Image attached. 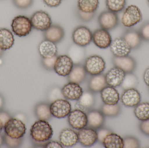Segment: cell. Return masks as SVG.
<instances>
[{
	"label": "cell",
	"mask_w": 149,
	"mask_h": 148,
	"mask_svg": "<svg viewBox=\"0 0 149 148\" xmlns=\"http://www.w3.org/2000/svg\"><path fill=\"white\" fill-rule=\"evenodd\" d=\"M53 134L52 127L45 120L37 121L31 128V136L34 140L38 142L49 140L52 137Z\"/></svg>",
	"instance_id": "6da1fadb"
},
{
	"label": "cell",
	"mask_w": 149,
	"mask_h": 148,
	"mask_svg": "<svg viewBox=\"0 0 149 148\" xmlns=\"http://www.w3.org/2000/svg\"><path fill=\"white\" fill-rule=\"evenodd\" d=\"M12 31L19 37L27 36L32 30V25L30 19L24 15L14 17L11 24Z\"/></svg>",
	"instance_id": "7a4b0ae2"
},
{
	"label": "cell",
	"mask_w": 149,
	"mask_h": 148,
	"mask_svg": "<svg viewBox=\"0 0 149 148\" xmlns=\"http://www.w3.org/2000/svg\"><path fill=\"white\" fill-rule=\"evenodd\" d=\"M141 11L136 5L128 6L123 14L121 22L124 27L130 28L140 23L142 20Z\"/></svg>",
	"instance_id": "3957f363"
},
{
	"label": "cell",
	"mask_w": 149,
	"mask_h": 148,
	"mask_svg": "<svg viewBox=\"0 0 149 148\" xmlns=\"http://www.w3.org/2000/svg\"><path fill=\"white\" fill-rule=\"evenodd\" d=\"M3 127L6 135L13 139H20L26 133L25 124L20 120L15 118H10Z\"/></svg>",
	"instance_id": "277c9868"
},
{
	"label": "cell",
	"mask_w": 149,
	"mask_h": 148,
	"mask_svg": "<svg viewBox=\"0 0 149 148\" xmlns=\"http://www.w3.org/2000/svg\"><path fill=\"white\" fill-rule=\"evenodd\" d=\"M84 67L87 73L91 75H97L103 72L106 68V63L101 56L95 55L86 59Z\"/></svg>",
	"instance_id": "5b68a950"
},
{
	"label": "cell",
	"mask_w": 149,
	"mask_h": 148,
	"mask_svg": "<svg viewBox=\"0 0 149 148\" xmlns=\"http://www.w3.org/2000/svg\"><path fill=\"white\" fill-rule=\"evenodd\" d=\"M30 20L33 28L40 31H45L52 25L50 16L43 10L36 11L31 16Z\"/></svg>",
	"instance_id": "8992f818"
},
{
	"label": "cell",
	"mask_w": 149,
	"mask_h": 148,
	"mask_svg": "<svg viewBox=\"0 0 149 148\" xmlns=\"http://www.w3.org/2000/svg\"><path fill=\"white\" fill-rule=\"evenodd\" d=\"M72 39L74 44L80 47H86L92 41L93 33L87 27L79 26L72 32Z\"/></svg>",
	"instance_id": "52a82bcc"
},
{
	"label": "cell",
	"mask_w": 149,
	"mask_h": 148,
	"mask_svg": "<svg viewBox=\"0 0 149 148\" xmlns=\"http://www.w3.org/2000/svg\"><path fill=\"white\" fill-rule=\"evenodd\" d=\"M52 115L61 119L69 115L71 111V105L69 101L63 99L54 101L50 105Z\"/></svg>",
	"instance_id": "ba28073f"
},
{
	"label": "cell",
	"mask_w": 149,
	"mask_h": 148,
	"mask_svg": "<svg viewBox=\"0 0 149 148\" xmlns=\"http://www.w3.org/2000/svg\"><path fill=\"white\" fill-rule=\"evenodd\" d=\"M73 63L72 59L69 56L60 55L57 57L53 70L58 75L67 76L73 68Z\"/></svg>",
	"instance_id": "9c48e42d"
},
{
	"label": "cell",
	"mask_w": 149,
	"mask_h": 148,
	"mask_svg": "<svg viewBox=\"0 0 149 148\" xmlns=\"http://www.w3.org/2000/svg\"><path fill=\"white\" fill-rule=\"evenodd\" d=\"M98 22L102 28L109 30L117 26L119 18L117 14L108 10L102 12L98 17Z\"/></svg>",
	"instance_id": "30bf717a"
},
{
	"label": "cell",
	"mask_w": 149,
	"mask_h": 148,
	"mask_svg": "<svg viewBox=\"0 0 149 148\" xmlns=\"http://www.w3.org/2000/svg\"><path fill=\"white\" fill-rule=\"evenodd\" d=\"M109 47L112 54L117 57L128 56L132 50L130 46L122 37L116 38L112 41Z\"/></svg>",
	"instance_id": "8fae6325"
},
{
	"label": "cell",
	"mask_w": 149,
	"mask_h": 148,
	"mask_svg": "<svg viewBox=\"0 0 149 148\" xmlns=\"http://www.w3.org/2000/svg\"><path fill=\"white\" fill-rule=\"evenodd\" d=\"M125 75L126 73L124 71L115 66L109 70L105 75L107 85L114 88L120 86Z\"/></svg>",
	"instance_id": "7c38bea8"
},
{
	"label": "cell",
	"mask_w": 149,
	"mask_h": 148,
	"mask_svg": "<svg viewBox=\"0 0 149 148\" xmlns=\"http://www.w3.org/2000/svg\"><path fill=\"white\" fill-rule=\"evenodd\" d=\"M93 42L100 49H106L110 46L112 39L108 30L101 28L95 30L93 33Z\"/></svg>",
	"instance_id": "4fadbf2b"
},
{
	"label": "cell",
	"mask_w": 149,
	"mask_h": 148,
	"mask_svg": "<svg viewBox=\"0 0 149 148\" xmlns=\"http://www.w3.org/2000/svg\"><path fill=\"white\" fill-rule=\"evenodd\" d=\"M68 122L73 128L80 130L87 125V115L83 111L75 109L69 114Z\"/></svg>",
	"instance_id": "5bb4252c"
},
{
	"label": "cell",
	"mask_w": 149,
	"mask_h": 148,
	"mask_svg": "<svg viewBox=\"0 0 149 148\" xmlns=\"http://www.w3.org/2000/svg\"><path fill=\"white\" fill-rule=\"evenodd\" d=\"M78 141L85 147H91L98 140V134L92 128H84L80 129L78 133Z\"/></svg>",
	"instance_id": "9a60e30c"
},
{
	"label": "cell",
	"mask_w": 149,
	"mask_h": 148,
	"mask_svg": "<svg viewBox=\"0 0 149 148\" xmlns=\"http://www.w3.org/2000/svg\"><path fill=\"white\" fill-rule=\"evenodd\" d=\"M61 92L65 98L71 101L79 100L83 93L78 83L70 82L63 87Z\"/></svg>",
	"instance_id": "2e32d148"
},
{
	"label": "cell",
	"mask_w": 149,
	"mask_h": 148,
	"mask_svg": "<svg viewBox=\"0 0 149 148\" xmlns=\"http://www.w3.org/2000/svg\"><path fill=\"white\" fill-rule=\"evenodd\" d=\"M121 102L127 107H134L139 104L141 96L139 91L135 88L126 89L122 95Z\"/></svg>",
	"instance_id": "e0dca14e"
},
{
	"label": "cell",
	"mask_w": 149,
	"mask_h": 148,
	"mask_svg": "<svg viewBox=\"0 0 149 148\" xmlns=\"http://www.w3.org/2000/svg\"><path fill=\"white\" fill-rule=\"evenodd\" d=\"M113 63L115 67L120 68L125 73H132L136 67L135 60L129 56L117 57L114 56L113 59Z\"/></svg>",
	"instance_id": "ac0fdd59"
},
{
	"label": "cell",
	"mask_w": 149,
	"mask_h": 148,
	"mask_svg": "<svg viewBox=\"0 0 149 148\" xmlns=\"http://www.w3.org/2000/svg\"><path fill=\"white\" fill-rule=\"evenodd\" d=\"M44 32V35L45 40L50 41L56 44L61 41L64 37V30L58 25H52Z\"/></svg>",
	"instance_id": "d6986e66"
},
{
	"label": "cell",
	"mask_w": 149,
	"mask_h": 148,
	"mask_svg": "<svg viewBox=\"0 0 149 148\" xmlns=\"http://www.w3.org/2000/svg\"><path fill=\"white\" fill-rule=\"evenodd\" d=\"M101 92V97L105 104L116 105L120 100L119 94L114 87L107 86Z\"/></svg>",
	"instance_id": "ffe728a7"
},
{
	"label": "cell",
	"mask_w": 149,
	"mask_h": 148,
	"mask_svg": "<svg viewBox=\"0 0 149 148\" xmlns=\"http://www.w3.org/2000/svg\"><path fill=\"white\" fill-rule=\"evenodd\" d=\"M38 50L42 58H47L56 55L58 49L56 43L45 39L39 43Z\"/></svg>",
	"instance_id": "44dd1931"
},
{
	"label": "cell",
	"mask_w": 149,
	"mask_h": 148,
	"mask_svg": "<svg viewBox=\"0 0 149 148\" xmlns=\"http://www.w3.org/2000/svg\"><path fill=\"white\" fill-rule=\"evenodd\" d=\"M132 50L137 49L141 45L142 39L139 31L135 30H127L122 36Z\"/></svg>",
	"instance_id": "7402d4cb"
},
{
	"label": "cell",
	"mask_w": 149,
	"mask_h": 148,
	"mask_svg": "<svg viewBox=\"0 0 149 148\" xmlns=\"http://www.w3.org/2000/svg\"><path fill=\"white\" fill-rule=\"evenodd\" d=\"M60 142L65 147H71L78 142V134L71 129H63L59 135Z\"/></svg>",
	"instance_id": "603a6c76"
},
{
	"label": "cell",
	"mask_w": 149,
	"mask_h": 148,
	"mask_svg": "<svg viewBox=\"0 0 149 148\" xmlns=\"http://www.w3.org/2000/svg\"><path fill=\"white\" fill-rule=\"evenodd\" d=\"M15 43V38L11 31L5 28H0V49L3 51L10 49Z\"/></svg>",
	"instance_id": "cb8c5ba5"
},
{
	"label": "cell",
	"mask_w": 149,
	"mask_h": 148,
	"mask_svg": "<svg viewBox=\"0 0 149 148\" xmlns=\"http://www.w3.org/2000/svg\"><path fill=\"white\" fill-rule=\"evenodd\" d=\"M106 148H123V139L120 136L114 133H110L105 137L102 141Z\"/></svg>",
	"instance_id": "d4e9b609"
},
{
	"label": "cell",
	"mask_w": 149,
	"mask_h": 148,
	"mask_svg": "<svg viewBox=\"0 0 149 148\" xmlns=\"http://www.w3.org/2000/svg\"><path fill=\"white\" fill-rule=\"evenodd\" d=\"M86 73L84 66L76 65L73 66L72 70L68 75V79L70 82L75 83L79 84L85 80Z\"/></svg>",
	"instance_id": "484cf974"
},
{
	"label": "cell",
	"mask_w": 149,
	"mask_h": 148,
	"mask_svg": "<svg viewBox=\"0 0 149 148\" xmlns=\"http://www.w3.org/2000/svg\"><path fill=\"white\" fill-rule=\"evenodd\" d=\"M99 4V0H78L79 10L85 13L95 12Z\"/></svg>",
	"instance_id": "4316f807"
},
{
	"label": "cell",
	"mask_w": 149,
	"mask_h": 148,
	"mask_svg": "<svg viewBox=\"0 0 149 148\" xmlns=\"http://www.w3.org/2000/svg\"><path fill=\"white\" fill-rule=\"evenodd\" d=\"M88 124L92 128L97 129L102 126L104 121L102 114L99 111H92L87 115Z\"/></svg>",
	"instance_id": "83f0119b"
},
{
	"label": "cell",
	"mask_w": 149,
	"mask_h": 148,
	"mask_svg": "<svg viewBox=\"0 0 149 148\" xmlns=\"http://www.w3.org/2000/svg\"><path fill=\"white\" fill-rule=\"evenodd\" d=\"M107 85L105 76L101 74L94 76L89 82V88L94 92L101 91Z\"/></svg>",
	"instance_id": "f1b7e54d"
},
{
	"label": "cell",
	"mask_w": 149,
	"mask_h": 148,
	"mask_svg": "<svg viewBox=\"0 0 149 148\" xmlns=\"http://www.w3.org/2000/svg\"><path fill=\"white\" fill-rule=\"evenodd\" d=\"M134 113L140 120L145 121L149 119V103H139L135 106Z\"/></svg>",
	"instance_id": "f546056e"
},
{
	"label": "cell",
	"mask_w": 149,
	"mask_h": 148,
	"mask_svg": "<svg viewBox=\"0 0 149 148\" xmlns=\"http://www.w3.org/2000/svg\"><path fill=\"white\" fill-rule=\"evenodd\" d=\"M36 113L39 120H47L51 116L50 106L48 104L42 103L37 106Z\"/></svg>",
	"instance_id": "4dcf8cb0"
},
{
	"label": "cell",
	"mask_w": 149,
	"mask_h": 148,
	"mask_svg": "<svg viewBox=\"0 0 149 148\" xmlns=\"http://www.w3.org/2000/svg\"><path fill=\"white\" fill-rule=\"evenodd\" d=\"M126 2L127 0H106V6L108 10L118 13L124 8Z\"/></svg>",
	"instance_id": "1f68e13d"
},
{
	"label": "cell",
	"mask_w": 149,
	"mask_h": 148,
	"mask_svg": "<svg viewBox=\"0 0 149 148\" xmlns=\"http://www.w3.org/2000/svg\"><path fill=\"white\" fill-rule=\"evenodd\" d=\"M138 83V79L136 76L132 73H126L125 78L122 83V87L126 89L134 88Z\"/></svg>",
	"instance_id": "d6a6232c"
},
{
	"label": "cell",
	"mask_w": 149,
	"mask_h": 148,
	"mask_svg": "<svg viewBox=\"0 0 149 148\" xmlns=\"http://www.w3.org/2000/svg\"><path fill=\"white\" fill-rule=\"evenodd\" d=\"M102 112L105 116H114L117 115L120 111V107L118 104L108 105L104 104L102 108Z\"/></svg>",
	"instance_id": "836d02e7"
},
{
	"label": "cell",
	"mask_w": 149,
	"mask_h": 148,
	"mask_svg": "<svg viewBox=\"0 0 149 148\" xmlns=\"http://www.w3.org/2000/svg\"><path fill=\"white\" fill-rule=\"evenodd\" d=\"M78 100L85 106L86 108H88L91 107L93 104L94 98L91 93L86 92L83 93L80 98Z\"/></svg>",
	"instance_id": "e575fe53"
},
{
	"label": "cell",
	"mask_w": 149,
	"mask_h": 148,
	"mask_svg": "<svg viewBox=\"0 0 149 148\" xmlns=\"http://www.w3.org/2000/svg\"><path fill=\"white\" fill-rule=\"evenodd\" d=\"M124 147L126 148H136L140 147L139 142L135 138L132 137H128L123 139Z\"/></svg>",
	"instance_id": "d590c367"
},
{
	"label": "cell",
	"mask_w": 149,
	"mask_h": 148,
	"mask_svg": "<svg viewBox=\"0 0 149 148\" xmlns=\"http://www.w3.org/2000/svg\"><path fill=\"white\" fill-rule=\"evenodd\" d=\"M13 2L18 8L25 9L32 5L33 0H13Z\"/></svg>",
	"instance_id": "8d00e7d4"
},
{
	"label": "cell",
	"mask_w": 149,
	"mask_h": 148,
	"mask_svg": "<svg viewBox=\"0 0 149 148\" xmlns=\"http://www.w3.org/2000/svg\"><path fill=\"white\" fill-rule=\"evenodd\" d=\"M138 31L143 40L149 42V21L143 23Z\"/></svg>",
	"instance_id": "74e56055"
},
{
	"label": "cell",
	"mask_w": 149,
	"mask_h": 148,
	"mask_svg": "<svg viewBox=\"0 0 149 148\" xmlns=\"http://www.w3.org/2000/svg\"><path fill=\"white\" fill-rule=\"evenodd\" d=\"M57 56H56L50 58H43L42 63L47 70L54 69V65Z\"/></svg>",
	"instance_id": "f35d334b"
},
{
	"label": "cell",
	"mask_w": 149,
	"mask_h": 148,
	"mask_svg": "<svg viewBox=\"0 0 149 148\" xmlns=\"http://www.w3.org/2000/svg\"><path fill=\"white\" fill-rule=\"evenodd\" d=\"M95 12L92 13H85L79 10L78 11V15L79 19L82 21L85 22L91 21L94 17Z\"/></svg>",
	"instance_id": "ab89813d"
},
{
	"label": "cell",
	"mask_w": 149,
	"mask_h": 148,
	"mask_svg": "<svg viewBox=\"0 0 149 148\" xmlns=\"http://www.w3.org/2000/svg\"><path fill=\"white\" fill-rule=\"evenodd\" d=\"M141 131L147 136H149V119L143 121L140 124Z\"/></svg>",
	"instance_id": "60d3db41"
},
{
	"label": "cell",
	"mask_w": 149,
	"mask_h": 148,
	"mask_svg": "<svg viewBox=\"0 0 149 148\" xmlns=\"http://www.w3.org/2000/svg\"><path fill=\"white\" fill-rule=\"evenodd\" d=\"M5 140H6V143L10 147H17L20 143L19 139H13L6 135L5 136Z\"/></svg>",
	"instance_id": "b9f144b4"
},
{
	"label": "cell",
	"mask_w": 149,
	"mask_h": 148,
	"mask_svg": "<svg viewBox=\"0 0 149 148\" xmlns=\"http://www.w3.org/2000/svg\"><path fill=\"white\" fill-rule=\"evenodd\" d=\"M44 3L51 8L58 7L62 3V0H43Z\"/></svg>",
	"instance_id": "7bdbcfd3"
},
{
	"label": "cell",
	"mask_w": 149,
	"mask_h": 148,
	"mask_svg": "<svg viewBox=\"0 0 149 148\" xmlns=\"http://www.w3.org/2000/svg\"><path fill=\"white\" fill-rule=\"evenodd\" d=\"M111 133L110 131L107 129H102L99 130L98 134V140L100 141V142H102L103 140L105 138L106 136L109 134Z\"/></svg>",
	"instance_id": "ee69618b"
},
{
	"label": "cell",
	"mask_w": 149,
	"mask_h": 148,
	"mask_svg": "<svg viewBox=\"0 0 149 148\" xmlns=\"http://www.w3.org/2000/svg\"><path fill=\"white\" fill-rule=\"evenodd\" d=\"M45 148H63V145L58 142L52 141L48 142L45 145Z\"/></svg>",
	"instance_id": "f6af8a7d"
},
{
	"label": "cell",
	"mask_w": 149,
	"mask_h": 148,
	"mask_svg": "<svg viewBox=\"0 0 149 148\" xmlns=\"http://www.w3.org/2000/svg\"><path fill=\"white\" fill-rule=\"evenodd\" d=\"M10 119V116L6 112H3L0 113V120L3 124V127L5 123Z\"/></svg>",
	"instance_id": "bcb514c9"
},
{
	"label": "cell",
	"mask_w": 149,
	"mask_h": 148,
	"mask_svg": "<svg viewBox=\"0 0 149 148\" xmlns=\"http://www.w3.org/2000/svg\"><path fill=\"white\" fill-rule=\"evenodd\" d=\"M143 78L145 83L149 87V67L145 70L143 74Z\"/></svg>",
	"instance_id": "7dc6e473"
},
{
	"label": "cell",
	"mask_w": 149,
	"mask_h": 148,
	"mask_svg": "<svg viewBox=\"0 0 149 148\" xmlns=\"http://www.w3.org/2000/svg\"><path fill=\"white\" fill-rule=\"evenodd\" d=\"M74 107H75V109L81 110V111H84L86 109L83 104H81V103L79 100L75 103Z\"/></svg>",
	"instance_id": "c3c4849f"
},
{
	"label": "cell",
	"mask_w": 149,
	"mask_h": 148,
	"mask_svg": "<svg viewBox=\"0 0 149 148\" xmlns=\"http://www.w3.org/2000/svg\"><path fill=\"white\" fill-rule=\"evenodd\" d=\"M3 100L1 96H0V108H1L2 106H3Z\"/></svg>",
	"instance_id": "681fc988"
},
{
	"label": "cell",
	"mask_w": 149,
	"mask_h": 148,
	"mask_svg": "<svg viewBox=\"0 0 149 148\" xmlns=\"http://www.w3.org/2000/svg\"><path fill=\"white\" fill-rule=\"evenodd\" d=\"M3 124L2 123V122L1 121V120H0V133H1V132L3 128Z\"/></svg>",
	"instance_id": "f907efd6"
},
{
	"label": "cell",
	"mask_w": 149,
	"mask_h": 148,
	"mask_svg": "<svg viewBox=\"0 0 149 148\" xmlns=\"http://www.w3.org/2000/svg\"><path fill=\"white\" fill-rule=\"evenodd\" d=\"M3 142V139L2 137L0 135V147L1 146Z\"/></svg>",
	"instance_id": "816d5d0a"
},
{
	"label": "cell",
	"mask_w": 149,
	"mask_h": 148,
	"mask_svg": "<svg viewBox=\"0 0 149 148\" xmlns=\"http://www.w3.org/2000/svg\"><path fill=\"white\" fill-rule=\"evenodd\" d=\"M3 51L2 50H1L0 49V56H1L3 54Z\"/></svg>",
	"instance_id": "f5cc1de1"
},
{
	"label": "cell",
	"mask_w": 149,
	"mask_h": 148,
	"mask_svg": "<svg viewBox=\"0 0 149 148\" xmlns=\"http://www.w3.org/2000/svg\"><path fill=\"white\" fill-rule=\"evenodd\" d=\"M148 2L149 5V0H148Z\"/></svg>",
	"instance_id": "db71d44e"
}]
</instances>
